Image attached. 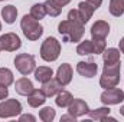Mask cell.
Masks as SVG:
<instances>
[{
    "instance_id": "3",
    "label": "cell",
    "mask_w": 124,
    "mask_h": 122,
    "mask_svg": "<svg viewBox=\"0 0 124 122\" xmlns=\"http://www.w3.org/2000/svg\"><path fill=\"white\" fill-rule=\"evenodd\" d=\"M59 55H61V42L54 36L46 37L40 46V58L45 62H55L59 58Z\"/></svg>"
},
{
    "instance_id": "35",
    "label": "cell",
    "mask_w": 124,
    "mask_h": 122,
    "mask_svg": "<svg viewBox=\"0 0 124 122\" xmlns=\"http://www.w3.org/2000/svg\"><path fill=\"white\" fill-rule=\"evenodd\" d=\"M118 47H120V52L124 53V37L120 39V42H118Z\"/></svg>"
},
{
    "instance_id": "18",
    "label": "cell",
    "mask_w": 124,
    "mask_h": 122,
    "mask_svg": "<svg viewBox=\"0 0 124 122\" xmlns=\"http://www.w3.org/2000/svg\"><path fill=\"white\" fill-rule=\"evenodd\" d=\"M1 17L4 20V23L7 25H12L16 22V17H17V9L13 6V4H7L1 9Z\"/></svg>"
},
{
    "instance_id": "8",
    "label": "cell",
    "mask_w": 124,
    "mask_h": 122,
    "mask_svg": "<svg viewBox=\"0 0 124 122\" xmlns=\"http://www.w3.org/2000/svg\"><path fill=\"white\" fill-rule=\"evenodd\" d=\"M20 46H22V40L16 33L10 32V33H4L3 36H0V50L16 52L17 49H20Z\"/></svg>"
},
{
    "instance_id": "38",
    "label": "cell",
    "mask_w": 124,
    "mask_h": 122,
    "mask_svg": "<svg viewBox=\"0 0 124 122\" xmlns=\"http://www.w3.org/2000/svg\"><path fill=\"white\" fill-rule=\"evenodd\" d=\"M0 1H4V0H0Z\"/></svg>"
},
{
    "instance_id": "17",
    "label": "cell",
    "mask_w": 124,
    "mask_h": 122,
    "mask_svg": "<svg viewBox=\"0 0 124 122\" xmlns=\"http://www.w3.org/2000/svg\"><path fill=\"white\" fill-rule=\"evenodd\" d=\"M102 61L104 65H114V63H120V49L116 47H108L102 52Z\"/></svg>"
},
{
    "instance_id": "6",
    "label": "cell",
    "mask_w": 124,
    "mask_h": 122,
    "mask_svg": "<svg viewBox=\"0 0 124 122\" xmlns=\"http://www.w3.org/2000/svg\"><path fill=\"white\" fill-rule=\"evenodd\" d=\"M22 114V103L17 99H4L0 102V118H15Z\"/></svg>"
},
{
    "instance_id": "16",
    "label": "cell",
    "mask_w": 124,
    "mask_h": 122,
    "mask_svg": "<svg viewBox=\"0 0 124 122\" xmlns=\"http://www.w3.org/2000/svg\"><path fill=\"white\" fill-rule=\"evenodd\" d=\"M52 76H54V70L49 66H39V68L35 69V79L40 83H45V82L51 81Z\"/></svg>"
},
{
    "instance_id": "23",
    "label": "cell",
    "mask_w": 124,
    "mask_h": 122,
    "mask_svg": "<svg viewBox=\"0 0 124 122\" xmlns=\"http://www.w3.org/2000/svg\"><path fill=\"white\" fill-rule=\"evenodd\" d=\"M110 13L114 17H120L124 14V0H110Z\"/></svg>"
},
{
    "instance_id": "7",
    "label": "cell",
    "mask_w": 124,
    "mask_h": 122,
    "mask_svg": "<svg viewBox=\"0 0 124 122\" xmlns=\"http://www.w3.org/2000/svg\"><path fill=\"white\" fill-rule=\"evenodd\" d=\"M100 101L110 106V105H118L124 101V91L114 86V88H110V89H104V92L101 93L100 96Z\"/></svg>"
},
{
    "instance_id": "15",
    "label": "cell",
    "mask_w": 124,
    "mask_h": 122,
    "mask_svg": "<svg viewBox=\"0 0 124 122\" xmlns=\"http://www.w3.org/2000/svg\"><path fill=\"white\" fill-rule=\"evenodd\" d=\"M62 86L61 83L56 81V79H51V81H48V82H45V83H42V92L45 93V96L46 98H52V96H55L58 92L61 91Z\"/></svg>"
},
{
    "instance_id": "10",
    "label": "cell",
    "mask_w": 124,
    "mask_h": 122,
    "mask_svg": "<svg viewBox=\"0 0 124 122\" xmlns=\"http://www.w3.org/2000/svg\"><path fill=\"white\" fill-rule=\"evenodd\" d=\"M72 75H74V70H72V66L69 63H62L61 66L58 68L56 70V81L61 83L62 86H66L71 83L72 81Z\"/></svg>"
},
{
    "instance_id": "33",
    "label": "cell",
    "mask_w": 124,
    "mask_h": 122,
    "mask_svg": "<svg viewBox=\"0 0 124 122\" xmlns=\"http://www.w3.org/2000/svg\"><path fill=\"white\" fill-rule=\"evenodd\" d=\"M78 119V118H75L74 115H71V114H68V115H63L61 118V122H65V121H72V122H75Z\"/></svg>"
},
{
    "instance_id": "1",
    "label": "cell",
    "mask_w": 124,
    "mask_h": 122,
    "mask_svg": "<svg viewBox=\"0 0 124 122\" xmlns=\"http://www.w3.org/2000/svg\"><path fill=\"white\" fill-rule=\"evenodd\" d=\"M58 32L62 36V40L66 43H77L81 42V39L84 37V25L81 23H75L69 19L62 20L58 25Z\"/></svg>"
},
{
    "instance_id": "9",
    "label": "cell",
    "mask_w": 124,
    "mask_h": 122,
    "mask_svg": "<svg viewBox=\"0 0 124 122\" xmlns=\"http://www.w3.org/2000/svg\"><path fill=\"white\" fill-rule=\"evenodd\" d=\"M90 111L88 103L84 99H72V102L68 105V112L71 115H74L75 118H81L84 115H87Z\"/></svg>"
},
{
    "instance_id": "20",
    "label": "cell",
    "mask_w": 124,
    "mask_h": 122,
    "mask_svg": "<svg viewBox=\"0 0 124 122\" xmlns=\"http://www.w3.org/2000/svg\"><path fill=\"white\" fill-rule=\"evenodd\" d=\"M78 12H79V16L82 17L84 23H87V22L93 17L95 9H94L90 3H87V1H81V3L78 4Z\"/></svg>"
},
{
    "instance_id": "13",
    "label": "cell",
    "mask_w": 124,
    "mask_h": 122,
    "mask_svg": "<svg viewBox=\"0 0 124 122\" xmlns=\"http://www.w3.org/2000/svg\"><path fill=\"white\" fill-rule=\"evenodd\" d=\"M33 89H35V88H33L32 81L28 79V78H25V76L20 78V79H17L16 83H15V91L17 92L19 95H22V96H28Z\"/></svg>"
},
{
    "instance_id": "28",
    "label": "cell",
    "mask_w": 124,
    "mask_h": 122,
    "mask_svg": "<svg viewBox=\"0 0 124 122\" xmlns=\"http://www.w3.org/2000/svg\"><path fill=\"white\" fill-rule=\"evenodd\" d=\"M93 46H94V55H100L107 49L105 39H93Z\"/></svg>"
},
{
    "instance_id": "22",
    "label": "cell",
    "mask_w": 124,
    "mask_h": 122,
    "mask_svg": "<svg viewBox=\"0 0 124 122\" xmlns=\"http://www.w3.org/2000/svg\"><path fill=\"white\" fill-rule=\"evenodd\" d=\"M45 6V10H46V14H49L51 17H58L62 12V7L55 1V0H46L43 3Z\"/></svg>"
},
{
    "instance_id": "27",
    "label": "cell",
    "mask_w": 124,
    "mask_h": 122,
    "mask_svg": "<svg viewBox=\"0 0 124 122\" xmlns=\"http://www.w3.org/2000/svg\"><path fill=\"white\" fill-rule=\"evenodd\" d=\"M55 116H56V112L51 106H45L39 111V119H42L43 122H52Z\"/></svg>"
},
{
    "instance_id": "37",
    "label": "cell",
    "mask_w": 124,
    "mask_h": 122,
    "mask_svg": "<svg viewBox=\"0 0 124 122\" xmlns=\"http://www.w3.org/2000/svg\"><path fill=\"white\" fill-rule=\"evenodd\" d=\"M0 32H1V22H0Z\"/></svg>"
},
{
    "instance_id": "2",
    "label": "cell",
    "mask_w": 124,
    "mask_h": 122,
    "mask_svg": "<svg viewBox=\"0 0 124 122\" xmlns=\"http://www.w3.org/2000/svg\"><path fill=\"white\" fill-rule=\"evenodd\" d=\"M120 72H121L120 63L104 65V70L100 78V86L102 89H110V88L117 86L120 83Z\"/></svg>"
},
{
    "instance_id": "29",
    "label": "cell",
    "mask_w": 124,
    "mask_h": 122,
    "mask_svg": "<svg viewBox=\"0 0 124 122\" xmlns=\"http://www.w3.org/2000/svg\"><path fill=\"white\" fill-rule=\"evenodd\" d=\"M68 19L69 20H72V22H75V23H81V25H85L84 23V20H82V17L79 16V12L78 10H69L68 12Z\"/></svg>"
},
{
    "instance_id": "11",
    "label": "cell",
    "mask_w": 124,
    "mask_h": 122,
    "mask_svg": "<svg viewBox=\"0 0 124 122\" xmlns=\"http://www.w3.org/2000/svg\"><path fill=\"white\" fill-rule=\"evenodd\" d=\"M77 72H78L81 76L91 79L94 76H97L98 65L94 63V62H78V63H77Z\"/></svg>"
},
{
    "instance_id": "25",
    "label": "cell",
    "mask_w": 124,
    "mask_h": 122,
    "mask_svg": "<svg viewBox=\"0 0 124 122\" xmlns=\"http://www.w3.org/2000/svg\"><path fill=\"white\" fill-rule=\"evenodd\" d=\"M15 78H13V72L7 68H0V85L4 86H10L13 83Z\"/></svg>"
},
{
    "instance_id": "5",
    "label": "cell",
    "mask_w": 124,
    "mask_h": 122,
    "mask_svg": "<svg viewBox=\"0 0 124 122\" xmlns=\"http://www.w3.org/2000/svg\"><path fill=\"white\" fill-rule=\"evenodd\" d=\"M13 63H15V68L17 69V72L20 75H23V76L31 75L32 72H35V69H36V61L29 53H19L15 58Z\"/></svg>"
},
{
    "instance_id": "21",
    "label": "cell",
    "mask_w": 124,
    "mask_h": 122,
    "mask_svg": "<svg viewBox=\"0 0 124 122\" xmlns=\"http://www.w3.org/2000/svg\"><path fill=\"white\" fill-rule=\"evenodd\" d=\"M72 95H71V92L68 91H61L56 93V99H55V102H56V105L59 106V108H68V105L72 102Z\"/></svg>"
},
{
    "instance_id": "19",
    "label": "cell",
    "mask_w": 124,
    "mask_h": 122,
    "mask_svg": "<svg viewBox=\"0 0 124 122\" xmlns=\"http://www.w3.org/2000/svg\"><path fill=\"white\" fill-rule=\"evenodd\" d=\"M110 112H111V109L105 105V106H101L97 109H90L87 115L90 116V119H94V121H104V118L108 116Z\"/></svg>"
},
{
    "instance_id": "36",
    "label": "cell",
    "mask_w": 124,
    "mask_h": 122,
    "mask_svg": "<svg viewBox=\"0 0 124 122\" xmlns=\"http://www.w3.org/2000/svg\"><path fill=\"white\" fill-rule=\"evenodd\" d=\"M120 114H121V115L124 116V105L121 106V108H120Z\"/></svg>"
},
{
    "instance_id": "30",
    "label": "cell",
    "mask_w": 124,
    "mask_h": 122,
    "mask_svg": "<svg viewBox=\"0 0 124 122\" xmlns=\"http://www.w3.org/2000/svg\"><path fill=\"white\" fill-rule=\"evenodd\" d=\"M9 96V89L4 85H0V101H4Z\"/></svg>"
},
{
    "instance_id": "14",
    "label": "cell",
    "mask_w": 124,
    "mask_h": 122,
    "mask_svg": "<svg viewBox=\"0 0 124 122\" xmlns=\"http://www.w3.org/2000/svg\"><path fill=\"white\" fill-rule=\"evenodd\" d=\"M46 102V96L42 92V89H33V91L28 95V103L32 108H39Z\"/></svg>"
},
{
    "instance_id": "32",
    "label": "cell",
    "mask_w": 124,
    "mask_h": 122,
    "mask_svg": "<svg viewBox=\"0 0 124 122\" xmlns=\"http://www.w3.org/2000/svg\"><path fill=\"white\" fill-rule=\"evenodd\" d=\"M85 1H87V3H90L95 10H97L98 7H101V4H102V0H85Z\"/></svg>"
},
{
    "instance_id": "4",
    "label": "cell",
    "mask_w": 124,
    "mask_h": 122,
    "mask_svg": "<svg viewBox=\"0 0 124 122\" xmlns=\"http://www.w3.org/2000/svg\"><path fill=\"white\" fill-rule=\"evenodd\" d=\"M20 29L26 39L29 40H38L42 33H43V26L39 23V20L33 19L31 14H25L20 20Z\"/></svg>"
},
{
    "instance_id": "31",
    "label": "cell",
    "mask_w": 124,
    "mask_h": 122,
    "mask_svg": "<svg viewBox=\"0 0 124 122\" xmlns=\"http://www.w3.org/2000/svg\"><path fill=\"white\" fill-rule=\"evenodd\" d=\"M19 121L20 122H26V121H29V122H35L36 121V118L33 116V115H20V118H19Z\"/></svg>"
},
{
    "instance_id": "24",
    "label": "cell",
    "mask_w": 124,
    "mask_h": 122,
    "mask_svg": "<svg viewBox=\"0 0 124 122\" xmlns=\"http://www.w3.org/2000/svg\"><path fill=\"white\" fill-rule=\"evenodd\" d=\"M77 53L79 56H87V55H94V46L93 40H82L77 46Z\"/></svg>"
},
{
    "instance_id": "26",
    "label": "cell",
    "mask_w": 124,
    "mask_h": 122,
    "mask_svg": "<svg viewBox=\"0 0 124 122\" xmlns=\"http://www.w3.org/2000/svg\"><path fill=\"white\" fill-rule=\"evenodd\" d=\"M31 14L33 19H36V20H40V19H43L45 16H46V10H45V6H43V3H36V4H33L31 7Z\"/></svg>"
},
{
    "instance_id": "12",
    "label": "cell",
    "mask_w": 124,
    "mask_h": 122,
    "mask_svg": "<svg viewBox=\"0 0 124 122\" xmlns=\"http://www.w3.org/2000/svg\"><path fill=\"white\" fill-rule=\"evenodd\" d=\"M110 33V25L105 20H97L91 26V36L93 39H105Z\"/></svg>"
},
{
    "instance_id": "34",
    "label": "cell",
    "mask_w": 124,
    "mask_h": 122,
    "mask_svg": "<svg viewBox=\"0 0 124 122\" xmlns=\"http://www.w3.org/2000/svg\"><path fill=\"white\" fill-rule=\"evenodd\" d=\"M55 1H56V3H58V4H59L61 7H63V6H66L68 3H71V0H55Z\"/></svg>"
}]
</instances>
